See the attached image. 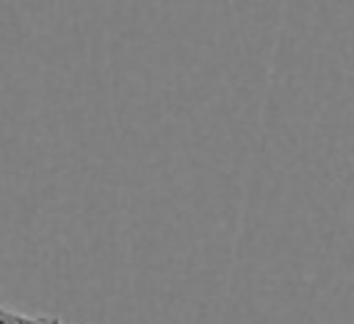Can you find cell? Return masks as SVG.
I'll list each match as a JSON object with an SVG mask.
<instances>
[{"instance_id":"cell-1","label":"cell","mask_w":354,"mask_h":324,"mask_svg":"<svg viewBox=\"0 0 354 324\" xmlns=\"http://www.w3.org/2000/svg\"><path fill=\"white\" fill-rule=\"evenodd\" d=\"M0 324H69L61 316H28L22 310L0 305Z\"/></svg>"}]
</instances>
